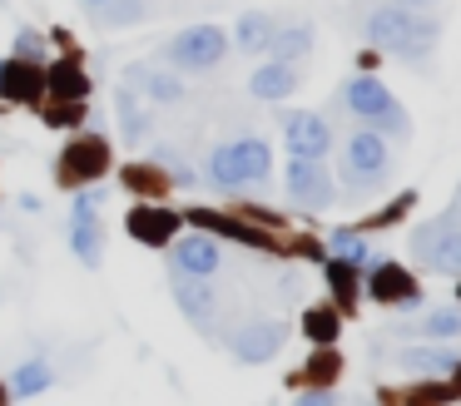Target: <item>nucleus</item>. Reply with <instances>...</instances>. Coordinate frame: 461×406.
Returning a JSON list of instances; mask_svg holds the SVG:
<instances>
[{"instance_id":"obj_1","label":"nucleus","mask_w":461,"mask_h":406,"mask_svg":"<svg viewBox=\"0 0 461 406\" xmlns=\"http://www.w3.org/2000/svg\"><path fill=\"white\" fill-rule=\"evenodd\" d=\"M362 40L372 50H382V55H397L421 69L441 45V20H437V10H407L397 0H387V5L362 15Z\"/></svg>"},{"instance_id":"obj_2","label":"nucleus","mask_w":461,"mask_h":406,"mask_svg":"<svg viewBox=\"0 0 461 406\" xmlns=\"http://www.w3.org/2000/svg\"><path fill=\"white\" fill-rule=\"evenodd\" d=\"M338 104L348 109L352 119H357L362 129H372V134H382V139H411V114L397 104V95H392L387 85H382L372 69H362V75H352L348 85L338 89Z\"/></svg>"},{"instance_id":"obj_3","label":"nucleus","mask_w":461,"mask_h":406,"mask_svg":"<svg viewBox=\"0 0 461 406\" xmlns=\"http://www.w3.org/2000/svg\"><path fill=\"white\" fill-rule=\"evenodd\" d=\"M223 55H229V30L223 25H184L179 35L164 40L159 59L169 69H179V75H209V69L223 65Z\"/></svg>"},{"instance_id":"obj_4","label":"nucleus","mask_w":461,"mask_h":406,"mask_svg":"<svg viewBox=\"0 0 461 406\" xmlns=\"http://www.w3.org/2000/svg\"><path fill=\"white\" fill-rule=\"evenodd\" d=\"M392 174V139L372 134V129L357 124V134L342 144V184H348V194H367V188L387 184Z\"/></svg>"},{"instance_id":"obj_5","label":"nucleus","mask_w":461,"mask_h":406,"mask_svg":"<svg viewBox=\"0 0 461 406\" xmlns=\"http://www.w3.org/2000/svg\"><path fill=\"white\" fill-rule=\"evenodd\" d=\"M110 198V188H75V203H70V253L80 257L85 267H100L104 263V223H100V203Z\"/></svg>"},{"instance_id":"obj_6","label":"nucleus","mask_w":461,"mask_h":406,"mask_svg":"<svg viewBox=\"0 0 461 406\" xmlns=\"http://www.w3.org/2000/svg\"><path fill=\"white\" fill-rule=\"evenodd\" d=\"M283 198H288L293 208H303V213H322V208L338 203L328 158H293L288 154V168H283Z\"/></svg>"},{"instance_id":"obj_7","label":"nucleus","mask_w":461,"mask_h":406,"mask_svg":"<svg viewBox=\"0 0 461 406\" xmlns=\"http://www.w3.org/2000/svg\"><path fill=\"white\" fill-rule=\"evenodd\" d=\"M362 277H367V297L377 307H392V312H417V307L427 302L421 277L411 273V267L392 263V257H377V263H372Z\"/></svg>"},{"instance_id":"obj_8","label":"nucleus","mask_w":461,"mask_h":406,"mask_svg":"<svg viewBox=\"0 0 461 406\" xmlns=\"http://www.w3.org/2000/svg\"><path fill=\"white\" fill-rule=\"evenodd\" d=\"M169 287H174V302H179L184 322H189L194 332H199V337H223V327H219L223 297H219V287H213V277L169 273Z\"/></svg>"},{"instance_id":"obj_9","label":"nucleus","mask_w":461,"mask_h":406,"mask_svg":"<svg viewBox=\"0 0 461 406\" xmlns=\"http://www.w3.org/2000/svg\"><path fill=\"white\" fill-rule=\"evenodd\" d=\"M223 342H229V356L239 366H263V362H273V356L283 352V342H288V322H278V317H253V322L223 332Z\"/></svg>"},{"instance_id":"obj_10","label":"nucleus","mask_w":461,"mask_h":406,"mask_svg":"<svg viewBox=\"0 0 461 406\" xmlns=\"http://www.w3.org/2000/svg\"><path fill=\"white\" fill-rule=\"evenodd\" d=\"M110 168V139L104 134H75L65 144L60 164H55V178L65 188H85V184H100V174Z\"/></svg>"},{"instance_id":"obj_11","label":"nucleus","mask_w":461,"mask_h":406,"mask_svg":"<svg viewBox=\"0 0 461 406\" xmlns=\"http://www.w3.org/2000/svg\"><path fill=\"white\" fill-rule=\"evenodd\" d=\"M223 267V243L213 233H179L169 243V273H184V277H213Z\"/></svg>"},{"instance_id":"obj_12","label":"nucleus","mask_w":461,"mask_h":406,"mask_svg":"<svg viewBox=\"0 0 461 406\" xmlns=\"http://www.w3.org/2000/svg\"><path fill=\"white\" fill-rule=\"evenodd\" d=\"M283 139L293 158H328L332 149V124L312 109H283Z\"/></svg>"},{"instance_id":"obj_13","label":"nucleus","mask_w":461,"mask_h":406,"mask_svg":"<svg viewBox=\"0 0 461 406\" xmlns=\"http://www.w3.org/2000/svg\"><path fill=\"white\" fill-rule=\"evenodd\" d=\"M179 223H184V213H174L169 203H134L130 218H124V233L144 248H169L179 238Z\"/></svg>"},{"instance_id":"obj_14","label":"nucleus","mask_w":461,"mask_h":406,"mask_svg":"<svg viewBox=\"0 0 461 406\" xmlns=\"http://www.w3.org/2000/svg\"><path fill=\"white\" fill-rule=\"evenodd\" d=\"M184 223H199L203 233L229 238V243H243V248H258V253H278V243H273L263 228L239 223V218H229V213H213V208H189V213H184Z\"/></svg>"},{"instance_id":"obj_15","label":"nucleus","mask_w":461,"mask_h":406,"mask_svg":"<svg viewBox=\"0 0 461 406\" xmlns=\"http://www.w3.org/2000/svg\"><path fill=\"white\" fill-rule=\"evenodd\" d=\"M0 99L5 104H41L45 99V65L31 59H0Z\"/></svg>"},{"instance_id":"obj_16","label":"nucleus","mask_w":461,"mask_h":406,"mask_svg":"<svg viewBox=\"0 0 461 406\" xmlns=\"http://www.w3.org/2000/svg\"><path fill=\"white\" fill-rule=\"evenodd\" d=\"M229 154H233V174H239L243 188H258L273 178V149L263 144L258 134L249 139H229Z\"/></svg>"},{"instance_id":"obj_17","label":"nucleus","mask_w":461,"mask_h":406,"mask_svg":"<svg viewBox=\"0 0 461 406\" xmlns=\"http://www.w3.org/2000/svg\"><path fill=\"white\" fill-rule=\"evenodd\" d=\"M456 362H461V352L451 342H411L397 352V366L402 372H417V376H447Z\"/></svg>"},{"instance_id":"obj_18","label":"nucleus","mask_w":461,"mask_h":406,"mask_svg":"<svg viewBox=\"0 0 461 406\" xmlns=\"http://www.w3.org/2000/svg\"><path fill=\"white\" fill-rule=\"evenodd\" d=\"M298 65H283V59H268V65H258L249 75V95L263 99V104H278V99H288L293 89H298Z\"/></svg>"},{"instance_id":"obj_19","label":"nucleus","mask_w":461,"mask_h":406,"mask_svg":"<svg viewBox=\"0 0 461 406\" xmlns=\"http://www.w3.org/2000/svg\"><path fill=\"white\" fill-rule=\"evenodd\" d=\"M50 386H55L50 356H25L11 372V382H5V396H11V401H35V396H45Z\"/></svg>"},{"instance_id":"obj_20","label":"nucleus","mask_w":461,"mask_h":406,"mask_svg":"<svg viewBox=\"0 0 461 406\" xmlns=\"http://www.w3.org/2000/svg\"><path fill=\"white\" fill-rule=\"evenodd\" d=\"M421 267L437 277H461V223L456 218H447V228L431 238V248L421 253Z\"/></svg>"},{"instance_id":"obj_21","label":"nucleus","mask_w":461,"mask_h":406,"mask_svg":"<svg viewBox=\"0 0 461 406\" xmlns=\"http://www.w3.org/2000/svg\"><path fill=\"white\" fill-rule=\"evenodd\" d=\"M114 124H120V134L130 139V144H144V139H149L154 119H149V109H144L140 89H130V85L114 89Z\"/></svg>"},{"instance_id":"obj_22","label":"nucleus","mask_w":461,"mask_h":406,"mask_svg":"<svg viewBox=\"0 0 461 406\" xmlns=\"http://www.w3.org/2000/svg\"><path fill=\"white\" fill-rule=\"evenodd\" d=\"M45 89H50V99H90V75L70 55L45 59Z\"/></svg>"},{"instance_id":"obj_23","label":"nucleus","mask_w":461,"mask_h":406,"mask_svg":"<svg viewBox=\"0 0 461 406\" xmlns=\"http://www.w3.org/2000/svg\"><path fill=\"white\" fill-rule=\"evenodd\" d=\"M273 30H278V20H273L268 10H243V15L233 20V40H229V45H239L243 55H268Z\"/></svg>"},{"instance_id":"obj_24","label":"nucleus","mask_w":461,"mask_h":406,"mask_svg":"<svg viewBox=\"0 0 461 406\" xmlns=\"http://www.w3.org/2000/svg\"><path fill=\"white\" fill-rule=\"evenodd\" d=\"M322 253H332V257H342V263H352L357 273H367V267L382 257V253H372V248H367V233H357L352 223L332 228V233H328V243H322Z\"/></svg>"},{"instance_id":"obj_25","label":"nucleus","mask_w":461,"mask_h":406,"mask_svg":"<svg viewBox=\"0 0 461 406\" xmlns=\"http://www.w3.org/2000/svg\"><path fill=\"white\" fill-rule=\"evenodd\" d=\"M85 15L95 30H130L149 20V0H104V5H90Z\"/></svg>"},{"instance_id":"obj_26","label":"nucleus","mask_w":461,"mask_h":406,"mask_svg":"<svg viewBox=\"0 0 461 406\" xmlns=\"http://www.w3.org/2000/svg\"><path fill=\"white\" fill-rule=\"evenodd\" d=\"M357 267L352 263H342V257H322V283L332 287V307H338V312H348V307H357V297H362V283H357Z\"/></svg>"},{"instance_id":"obj_27","label":"nucleus","mask_w":461,"mask_h":406,"mask_svg":"<svg viewBox=\"0 0 461 406\" xmlns=\"http://www.w3.org/2000/svg\"><path fill=\"white\" fill-rule=\"evenodd\" d=\"M312 45H318V35H312V25H278L273 30V40H268V55L273 59H283V65H298V59H308L312 55Z\"/></svg>"},{"instance_id":"obj_28","label":"nucleus","mask_w":461,"mask_h":406,"mask_svg":"<svg viewBox=\"0 0 461 406\" xmlns=\"http://www.w3.org/2000/svg\"><path fill=\"white\" fill-rule=\"evenodd\" d=\"M140 89L154 104H184V79H179V69H169V65H144Z\"/></svg>"},{"instance_id":"obj_29","label":"nucleus","mask_w":461,"mask_h":406,"mask_svg":"<svg viewBox=\"0 0 461 406\" xmlns=\"http://www.w3.org/2000/svg\"><path fill=\"white\" fill-rule=\"evenodd\" d=\"M303 337H308L312 347H332L342 337V312L328 307V302L308 307V312H303Z\"/></svg>"},{"instance_id":"obj_30","label":"nucleus","mask_w":461,"mask_h":406,"mask_svg":"<svg viewBox=\"0 0 461 406\" xmlns=\"http://www.w3.org/2000/svg\"><path fill=\"white\" fill-rule=\"evenodd\" d=\"M411 332H421L427 342H456L461 337V307H437V312H427Z\"/></svg>"},{"instance_id":"obj_31","label":"nucleus","mask_w":461,"mask_h":406,"mask_svg":"<svg viewBox=\"0 0 461 406\" xmlns=\"http://www.w3.org/2000/svg\"><path fill=\"white\" fill-rule=\"evenodd\" d=\"M203 178H209L213 188H223V194H239V174H233V154H229V144H213L209 149V158H203Z\"/></svg>"},{"instance_id":"obj_32","label":"nucleus","mask_w":461,"mask_h":406,"mask_svg":"<svg viewBox=\"0 0 461 406\" xmlns=\"http://www.w3.org/2000/svg\"><path fill=\"white\" fill-rule=\"evenodd\" d=\"M411 203H417V194H411V188H402V194L392 198L387 208H377V213H367L362 223H352V228H357V233H382V228H392L397 218H407V213H411Z\"/></svg>"},{"instance_id":"obj_33","label":"nucleus","mask_w":461,"mask_h":406,"mask_svg":"<svg viewBox=\"0 0 461 406\" xmlns=\"http://www.w3.org/2000/svg\"><path fill=\"white\" fill-rule=\"evenodd\" d=\"M154 164L164 168L169 188H199V168H194V164H184V154H179V149H159V154H154Z\"/></svg>"},{"instance_id":"obj_34","label":"nucleus","mask_w":461,"mask_h":406,"mask_svg":"<svg viewBox=\"0 0 461 406\" xmlns=\"http://www.w3.org/2000/svg\"><path fill=\"white\" fill-rule=\"evenodd\" d=\"M11 55L15 59H31V65H45V59H50V40H45L35 25H21V30H15V40H11Z\"/></svg>"},{"instance_id":"obj_35","label":"nucleus","mask_w":461,"mask_h":406,"mask_svg":"<svg viewBox=\"0 0 461 406\" xmlns=\"http://www.w3.org/2000/svg\"><path fill=\"white\" fill-rule=\"evenodd\" d=\"M120 178L134 188V194H164V188H169V178H164V168L154 164V158L149 164H124Z\"/></svg>"},{"instance_id":"obj_36","label":"nucleus","mask_w":461,"mask_h":406,"mask_svg":"<svg viewBox=\"0 0 461 406\" xmlns=\"http://www.w3.org/2000/svg\"><path fill=\"white\" fill-rule=\"evenodd\" d=\"M332 376H338V352H332V347H318V356H312V366L303 372V382L332 386Z\"/></svg>"},{"instance_id":"obj_37","label":"nucleus","mask_w":461,"mask_h":406,"mask_svg":"<svg viewBox=\"0 0 461 406\" xmlns=\"http://www.w3.org/2000/svg\"><path fill=\"white\" fill-rule=\"evenodd\" d=\"M293 406H342V392L338 386H308Z\"/></svg>"},{"instance_id":"obj_38","label":"nucleus","mask_w":461,"mask_h":406,"mask_svg":"<svg viewBox=\"0 0 461 406\" xmlns=\"http://www.w3.org/2000/svg\"><path fill=\"white\" fill-rule=\"evenodd\" d=\"M397 5H407V10H437L441 0H397Z\"/></svg>"},{"instance_id":"obj_39","label":"nucleus","mask_w":461,"mask_h":406,"mask_svg":"<svg viewBox=\"0 0 461 406\" xmlns=\"http://www.w3.org/2000/svg\"><path fill=\"white\" fill-rule=\"evenodd\" d=\"M447 376H451V396H461V362H456V366H451V372H447Z\"/></svg>"},{"instance_id":"obj_40","label":"nucleus","mask_w":461,"mask_h":406,"mask_svg":"<svg viewBox=\"0 0 461 406\" xmlns=\"http://www.w3.org/2000/svg\"><path fill=\"white\" fill-rule=\"evenodd\" d=\"M80 5H85V10H90V5H104V0H80Z\"/></svg>"},{"instance_id":"obj_41","label":"nucleus","mask_w":461,"mask_h":406,"mask_svg":"<svg viewBox=\"0 0 461 406\" xmlns=\"http://www.w3.org/2000/svg\"><path fill=\"white\" fill-rule=\"evenodd\" d=\"M456 302H461V277H456Z\"/></svg>"}]
</instances>
